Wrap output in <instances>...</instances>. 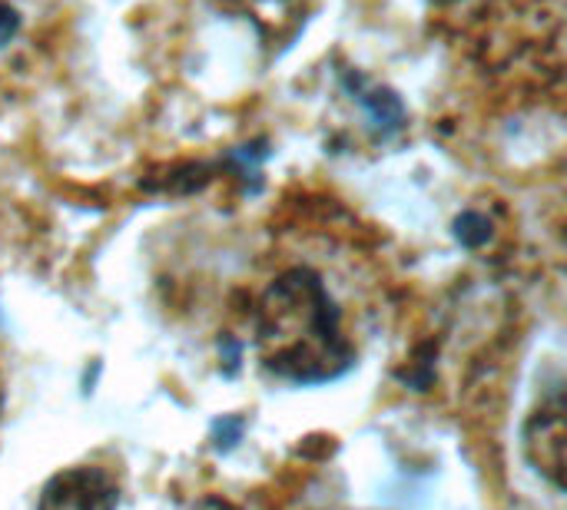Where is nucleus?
<instances>
[{"label": "nucleus", "mask_w": 567, "mask_h": 510, "mask_svg": "<svg viewBox=\"0 0 567 510\" xmlns=\"http://www.w3.org/2000/svg\"><path fill=\"white\" fill-rule=\"evenodd\" d=\"M17 10L13 7H7V3H0V43H7L13 33H17Z\"/></svg>", "instance_id": "0eeeda50"}, {"label": "nucleus", "mask_w": 567, "mask_h": 510, "mask_svg": "<svg viewBox=\"0 0 567 510\" xmlns=\"http://www.w3.org/2000/svg\"><path fill=\"white\" fill-rule=\"evenodd\" d=\"M455 239L465 246V249H482L488 239H492V222L488 216L482 212H462L455 219Z\"/></svg>", "instance_id": "39448f33"}, {"label": "nucleus", "mask_w": 567, "mask_h": 510, "mask_svg": "<svg viewBox=\"0 0 567 510\" xmlns=\"http://www.w3.org/2000/svg\"><path fill=\"white\" fill-rule=\"evenodd\" d=\"M120 504V491L113 485V478L100 468H66L56 471L43 491L37 510H116Z\"/></svg>", "instance_id": "f03ea898"}, {"label": "nucleus", "mask_w": 567, "mask_h": 510, "mask_svg": "<svg viewBox=\"0 0 567 510\" xmlns=\"http://www.w3.org/2000/svg\"><path fill=\"white\" fill-rule=\"evenodd\" d=\"M196 510H239L236 504H229V501H223V498H206L203 504Z\"/></svg>", "instance_id": "6e6552de"}, {"label": "nucleus", "mask_w": 567, "mask_h": 510, "mask_svg": "<svg viewBox=\"0 0 567 510\" xmlns=\"http://www.w3.org/2000/svg\"><path fill=\"white\" fill-rule=\"evenodd\" d=\"M243 431H246V421L243 418H223V421L213 425V441H216V448L229 451L243 438Z\"/></svg>", "instance_id": "423d86ee"}, {"label": "nucleus", "mask_w": 567, "mask_h": 510, "mask_svg": "<svg viewBox=\"0 0 567 510\" xmlns=\"http://www.w3.org/2000/svg\"><path fill=\"white\" fill-rule=\"evenodd\" d=\"M262 368L289 385L316 388L355 368V352L342 332V315L326 282L309 269L279 275L256 312Z\"/></svg>", "instance_id": "f257e3e1"}, {"label": "nucleus", "mask_w": 567, "mask_h": 510, "mask_svg": "<svg viewBox=\"0 0 567 510\" xmlns=\"http://www.w3.org/2000/svg\"><path fill=\"white\" fill-rule=\"evenodd\" d=\"M439 3H449V0H439Z\"/></svg>", "instance_id": "1a4fd4ad"}, {"label": "nucleus", "mask_w": 567, "mask_h": 510, "mask_svg": "<svg viewBox=\"0 0 567 510\" xmlns=\"http://www.w3.org/2000/svg\"><path fill=\"white\" fill-rule=\"evenodd\" d=\"M349 86H352V83H349ZM352 93H355V100L365 106L369 123H372L382 136L402 129V123H405V106H402V100H399L392 90H385V86H369L365 80H355Z\"/></svg>", "instance_id": "20e7f679"}, {"label": "nucleus", "mask_w": 567, "mask_h": 510, "mask_svg": "<svg viewBox=\"0 0 567 510\" xmlns=\"http://www.w3.org/2000/svg\"><path fill=\"white\" fill-rule=\"evenodd\" d=\"M565 405L561 398H555L551 405L535 412V418L525 428V451L555 488L565 485Z\"/></svg>", "instance_id": "7ed1b4c3"}]
</instances>
